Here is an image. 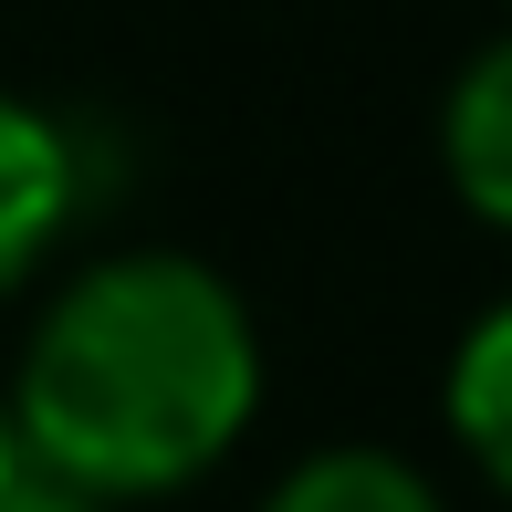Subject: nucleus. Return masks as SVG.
<instances>
[{
	"instance_id": "7",
	"label": "nucleus",
	"mask_w": 512,
	"mask_h": 512,
	"mask_svg": "<svg viewBox=\"0 0 512 512\" xmlns=\"http://www.w3.org/2000/svg\"><path fill=\"white\" fill-rule=\"evenodd\" d=\"M21 471V439H11V398H0V481Z\"/></svg>"
},
{
	"instance_id": "1",
	"label": "nucleus",
	"mask_w": 512,
	"mask_h": 512,
	"mask_svg": "<svg viewBox=\"0 0 512 512\" xmlns=\"http://www.w3.org/2000/svg\"><path fill=\"white\" fill-rule=\"evenodd\" d=\"M0 398L21 471L84 502H157L241 450L262 408V324L189 251H105L42 304Z\"/></svg>"
},
{
	"instance_id": "2",
	"label": "nucleus",
	"mask_w": 512,
	"mask_h": 512,
	"mask_svg": "<svg viewBox=\"0 0 512 512\" xmlns=\"http://www.w3.org/2000/svg\"><path fill=\"white\" fill-rule=\"evenodd\" d=\"M74 199H84L74 136H63L42 105L0 95V293H21L42 262H53V241L74 230Z\"/></svg>"
},
{
	"instance_id": "3",
	"label": "nucleus",
	"mask_w": 512,
	"mask_h": 512,
	"mask_svg": "<svg viewBox=\"0 0 512 512\" xmlns=\"http://www.w3.org/2000/svg\"><path fill=\"white\" fill-rule=\"evenodd\" d=\"M439 168H450L471 220L512 230V32L460 63L450 105H439Z\"/></svg>"
},
{
	"instance_id": "5",
	"label": "nucleus",
	"mask_w": 512,
	"mask_h": 512,
	"mask_svg": "<svg viewBox=\"0 0 512 512\" xmlns=\"http://www.w3.org/2000/svg\"><path fill=\"white\" fill-rule=\"evenodd\" d=\"M262 512H450V502H439V481L418 471L408 450L356 439V450H304L262 492Z\"/></svg>"
},
{
	"instance_id": "4",
	"label": "nucleus",
	"mask_w": 512,
	"mask_h": 512,
	"mask_svg": "<svg viewBox=\"0 0 512 512\" xmlns=\"http://www.w3.org/2000/svg\"><path fill=\"white\" fill-rule=\"evenodd\" d=\"M439 408H450V439L471 450V471L512 502V293L471 335L450 345V377H439Z\"/></svg>"
},
{
	"instance_id": "6",
	"label": "nucleus",
	"mask_w": 512,
	"mask_h": 512,
	"mask_svg": "<svg viewBox=\"0 0 512 512\" xmlns=\"http://www.w3.org/2000/svg\"><path fill=\"white\" fill-rule=\"evenodd\" d=\"M0 512H105V502L63 492V481H42V471H11V481H0Z\"/></svg>"
}]
</instances>
